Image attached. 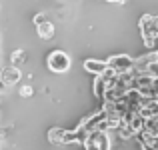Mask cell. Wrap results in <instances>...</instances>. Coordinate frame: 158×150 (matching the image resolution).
I'll return each instance as SVG.
<instances>
[{
    "instance_id": "3",
    "label": "cell",
    "mask_w": 158,
    "mask_h": 150,
    "mask_svg": "<svg viewBox=\"0 0 158 150\" xmlns=\"http://www.w3.org/2000/svg\"><path fill=\"white\" fill-rule=\"evenodd\" d=\"M108 68H112L116 74H124V72H130L132 66H134V58L126 56V54H116V56H110L106 60Z\"/></svg>"
},
{
    "instance_id": "1",
    "label": "cell",
    "mask_w": 158,
    "mask_h": 150,
    "mask_svg": "<svg viewBox=\"0 0 158 150\" xmlns=\"http://www.w3.org/2000/svg\"><path fill=\"white\" fill-rule=\"evenodd\" d=\"M48 62V68L52 70V72H66V70L70 68V56L64 52V50H52L50 54H48L46 58Z\"/></svg>"
},
{
    "instance_id": "9",
    "label": "cell",
    "mask_w": 158,
    "mask_h": 150,
    "mask_svg": "<svg viewBox=\"0 0 158 150\" xmlns=\"http://www.w3.org/2000/svg\"><path fill=\"white\" fill-rule=\"evenodd\" d=\"M26 58H28V52H26V50H24V48H16L14 52L10 54V64L12 66H18V64H22Z\"/></svg>"
},
{
    "instance_id": "15",
    "label": "cell",
    "mask_w": 158,
    "mask_h": 150,
    "mask_svg": "<svg viewBox=\"0 0 158 150\" xmlns=\"http://www.w3.org/2000/svg\"><path fill=\"white\" fill-rule=\"evenodd\" d=\"M154 24H156V28H158V16H154Z\"/></svg>"
},
{
    "instance_id": "8",
    "label": "cell",
    "mask_w": 158,
    "mask_h": 150,
    "mask_svg": "<svg viewBox=\"0 0 158 150\" xmlns=\"http://www.w3.org/2000/svg\"><path fill=\"white\" fill-rule=\"evenodd\" d=\"M38 28V36L40 38H44V40H50L52 36H54V24L52 22H44V24H40V26H36Z\"/></svg>"
},
{
    "instance_id": "2",
    "label": "cell",
    "mask_w": 158,
    "mask_h": 150,
    "mask_svg": "<svg viewBox=\"0 0 158 150\" xmlns=\"http://www.w3.org/2000/svg\"><path fill=\"white\" fill-rule=\"evenodd\" d=\"M140 34H142L146 46H154V42L158 38V28L154 24V16L146 14L142 20H140Z\"/></svg>"
},
{
    "instance_id": "6",
    "label": "cell",
    "mask_w": 158,
    "mask_h": 150,
    "mask_svg": "<svg viewBox=\"0 0 158 150\" xmlns=\"http://www.w3.org/2000/svg\"><path fill=\"white\" fill-rule=\"evenodd\" d=\"M106 90H108V82H106V78L102 76V74H98V76L92 80V92H94V96H96L98 100H104Z\"/></svg>"
},
{
    "instance_id": "11",
    "label": "cell",
    "mask_w": 158,
    "mask_h": 150,
    "mask_svg": "<svg viewBox=\"0 0 158 150\" xmlns=\"http://www.w3.org/2000/svg\"><path fill=\"white\" fill-rule=\"evenodd\" d=\"M116 132H118V136H120L122 140H128V138H132V136L136 134V132L132 130V126H130V124H120V128H118Z\"/></svg>"
},
{
    "instance_id": "5",
    "label": "cell",
    "mask_w": 158,
    "mask_h": 150,
    "mask_svg": "<svg viewBox=\"0 0 158 150\" xmlns=\"http://www.w3.org/2000/svg\"><path fill=\"white\" fill-rule=\"evenodd\" d=\"M102 118H106V114L102 110H98V112H94V114L86 116V118L78 124V128H80V130H84V132H92V130H96L98 122H100Z\"/></svg>"
},
{
    "instance_id": "7",
    "label": "cell",
    "mask_w": 158,
    "mask_h": 150,
    "mask_svg": "<svg viewBox=\"0 0 158 150\" xmlns=\"http://www.w3.org/2000/svg\"><path fill=\"white\" fill-rule=\"evenodd\" d=\"M84 68L88 70V72H92L94 76H98V74H102L108 68V64H106V62H102V60H86L84 62Z\"/></svg>"
},
{
    "instance_id": "14",
    "label": "cell",
    "mask_w": 158,
    "mask_h": 150,
    "mask_svg": "<svg viewBox=\"0 0 158 150\" xmlns=\"http://www.w3.org/2000/svg\"><path fill=\"white\" fill-rule=\"evenodd\" d=\"M46 14H36L34 16V24H36V26H40V24H44V22H46Z\"/></svg>"
},
{
    "instance_id": "13",
    "label": "cell",
    "mask_w": 158,
    "mask_h": 150,
    "mask_svg": "<svg viewBox=\"0 0 158 150\" xmlns=\"http://www.w3.org/2000/svg\"><path fill=\"white\" fill-rule=\"evenodd\" d=\"M20 96H24V98L32 96V86H22L20 88Z\"/></svg>"
},
{
    "instance_id": "10",
    "label": "cell",
    "mask_w": 158,
    "mask_h": 150,
    "mask_svg": "<svg viewBox=\"0 0 158 150\" xmlns=\"http://www.w3.org/2000/svg\"><path fill=\"white\" fill-rule=\"evenodd\" d=\"M64 130H66V128H52V130L48 132V140H50L52 144H62V136H64Z\"/></svg>"
},
{
    "instance_id": "16",
    "label": "cell",
    "mask_w": 158,
    "mask_h": 150,
    "mask_svg": "<svg viewBox=\"0 0 158 150\" xmlns=\"http://www.w3.org/2000/svg\"><path fill=\"white\" fill-rule=\"evenodd\" d=\"M116 2H126V0H116Z\"/></svg>"
},
{
    "instance_id": "12",
    "label": "cell",
    "mask_w": 158,
    "mask_h": 150,
    "mask_svg": "<svg viewBox=\"0 0 158 150\" xmlns=\"http://www.w3.org/2000/svg\"><path fill=\"white\" fill-rule=\"evenodd\" d=\"M146 74H150L152 78H158V60H152L146 68Z\"/></svg>"
},
{
    "instance_id": "4",
    "label": "cell",
    "mask_w": 158,
    "mask_h": 150,
    "mask_svg": "<svg viewBox=\"0 0 158 150\" xmlns=\"http://www.w3.org/2000/svg\"><path fill=\"white\" fill-rule=\"evenodd\" d=\"M20 70H18V66H4V68H0V80L4 82L6 86H12V84H16V82L20 80Z\"/></svg>"
}]
</instances>
